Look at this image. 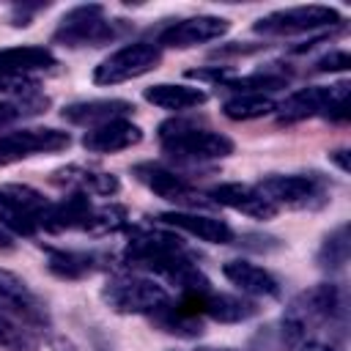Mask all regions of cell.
<instances>
[{
    "mask_svg": "<svg viewBox=\"0 0 351 351\" xmlns=\"http://www.w3.org/2000/svg\"><path fill=\"white\" fill-rule=\"evenodd\" d=\"M348 96V82L340 85H310L293 90L282 104H277L280 123H296L313 115H326V110L340 99Z\"/></svg>",
    "mask_w": 351,
    "mask_h": 351,
    "instance_id": "obj_12",
    "label": "cell"
},
{
    "mask_svg": "<svg viewBox=\"0 0 351 351\" xmlns=\"http://www.w3.org/2000/svg\"><path fill=\"white\" fill-rule=\"evenodd\" d=\"M211 200L214 206H225V208H233L239 214H247V217H255V219H271L280 208H274L263 192L258 186H250V184H239V181H228V184H217L211 192Z\"/></svg>",
    "mask_w": 351,
    "mask_h": 351,
    "instance_id": "obj_15",
    "label": "cell"
},
{
    "mask_svg": "<svg viewBox=\"0 0 351 351\" xmlns=\"http://www.w3.org/2000/svg\"><path fill=\"white\" fill-rule=\"evenodd\" d=\"M159 143L165 154L178 162H211V159H225L233 154L230 137L214 129H203L184 118L165 121L159 126Z\"/></svg>",
    "mask_w": 351,
    "mask_h": 351,
    "instance_id": "obj_1",
    "label": "cell"
},
{
    "mask_svg": "<svg viewBox=\"0 0 351 351\" xmlns=\"http://www.w3.org/2000/svg\"><path fill=\"white\" fill-rule=\"evenodd\" d=\"M49 104L47 96H22V99H0V126H11V123H19L25 118H33L38 112H44Z\"/></svg>",
    "mask_w": 351,
    "mask_h": 351,
    "instance_id": "obj_28",
    "label": "cell"
},
{
    "mask_svg": "<svg viewBox=\"0 0 351 351\" xmlns=\"http://www.w3.org/2000/svg\"><path fill=\"white\" fill-rule=\"evenodd\" d=\"M184 304L192 307L195 313L208 315L211 321H219V324H241V321H250L261 313V307L252 299L230 296V293H214V291H208L200 299H184Z\"/></svg>",
    "mask_w": 351,
    "mask_h": 351,
    "instance_id": "obj_16",
    "label": "cell"
},
{
    "mask_svg": "<svg viewBox=\"0 0 351 351\" xmlns=\"http://www.w3.org/2000/svg\"><path fill=\"white\" fill-rule=\"evenodd\" d=\"M162 60V47L154 41H134L126 44L115 52H110L96 69H93V82L99 85H118L137 80L148 71H154Z\"/></svg>",
    "mask_w": 351,
    "mask_h": 351,
    "instance_id": "obj_7",
    "label": "cell"
},
{
    "mask_svg": "<svg viewBox=\"0 0 351 351\" xmlns=\"http://www.w3.org/2000/svg\"><path fill=\"white\" fill-rule=\"evenodd\" d=\"M55 63H58V58L49 47L25 44V47L0 49V71H5V74H27V71H38V69H52Z\"/></svg>",
    "mask_w": 351,
    "mask_h": 351,
    "instance_id": "obj_24",
    "label": "cell"
},
{
    "mask_svg": "<svg viewBox=\"0 0 351 351\" xmlns=\"http://www.w3.org/2000/svg\"><path fill=\"white\" fill-rule=\"evenodd\" d=\"M52 203L30 184H0V225L11 236H36L44 230Z\"/></svg>",
    "mask_w": 351,
    "mask_h": 351,
    "instance_id": "obj_2",
    "label": "cell"
},
{
    "mask_svg": "<svg viewBox=\"0 0 351 351\" xmlns=\"http://www.w3.org/2000/svg\"><path fill=\"white\" fill-rule=\"evenodd\" d=\"M291 307L315 329V326H329L343 332L346 329V318H348V307H346V293L340 285L335 282H318L310 291H302Z\"/></svg>",
    "mask_w": 351,
    "mask_h": 351,
    "instance_id": "obj_9",
    "label": "cell"
},
{
    "mask_svg": "<svg viewBox=\"0 0 351 351\" xmlns=\"http://www.w3.org/2000/svg\"><path fill=\"white\" fill-rule=\"evenodd\" d=\"M143 99L151 101L154 107L170 110V112H181V110H195L200 104H206L208 93L197 85H184V82H156L151 88L143 90Z\"/></svg>",
    "mask_w": 351,
    "mask_h": 351,
    "instance_id": "obj_22",
    "label": "cell"
},
{
    "mask_svg": "<svg viewBox=\"0 0 351 351\" xmlns=\"http://www.w3.org/2000/svg\"><path fill=\"white\" fill-rule=\"evenodd\" d=\"M351 255V236H348V225H337L335 230H329L315 252V261L324 271H340L348 263Z\"/></svg>",
    "mask_w": 351,
    "mask_h": 351,
    "instance_id": "obj_26",
    "label": "cell"
},
{
    "mask_svg": "<svg viewBox=\"0 0 351 351\" xmlns=\"http://www.w3.org/2000/svg\"><path fill=\"white\" fill-rule=\"evenodd\" d=\"M134 176L140 184H145L154 195H159L162 200L178 206V211H203V208H211L214 200L200 192L197 186H192L184 176L162 167V165H137L134 167Z\"/></svg>",
    "mask_w": 351,
    "mask_h": 351,
    "instance_id": "obj_8",
    "label": "cell"
},
{
    "mask_svg": "<svg viewBox=\"0 0 351 351\" xmlns=\"http://www.w3.org/2000/svg\"><path fill=\"white\" fill-rule=\"evenodd\" d=\"M288 351H337V348H335L332 343H326V340H321V337L310 335V337H304V340L293 343Z\"/></svg>",
    "mask_w": 351,
    "mask_h": 351,
    "instance_id": "obj_33",
    "label": "cell"
},
{
    "mask_svg": "<svg viewBox=\"0 0 351 351\" xmlns=\"http://www.w3.org/2000/svg\"><path fill=\"white\" fill-rule=\"evenodd\" d=\"M200 351H230V348H200Z\"/></svg>",
    "mask_w": 351,
    "mask_h": 351,
    "instance_id": "obj_36",
    "label": "cell"
},
{
    "mask_svg": "<svg viewBox=\"0 0 351 351\" xmlns=\"http://www.w3.org/2000/svg\"><path fill=\"white\" fill-rule=\"evenodd\" d=\"M277 112V101L269 93H236L222 104V115L230 121H255Z\"/></svg>",
    "mask_w": 351,
    "mask_h": 351,
    "instance_id": "obj_25",
    "label": "cell"
},
{
    "mask_svg": "<svg viewBox=\"0 0 351 351\" xmlns=\"http://www.w3.org/2000/svg\"><path fill=\"white\" fill-rule=\"evenodd\" d=\"M0 313L8 315L11 321L22 324L25 329H49L52 326L49 310L38 299V293H33L25 280H19L16 274H8V271H0Z\"/></svg>",
    "mask_w": 351,
    "mask_h": 351,
    "instance_id": "obj_10",
    "label": "cell"
},
{
    "mask_svg": "<svg viewBox=\"0 0 351 351\" xmlns=\"http://www.w3.org/2000/svg\"><path fill=\"white\" fill-rule=\"evenodd\" d=\"M348 66H351L348 52H346V49H332L329 55H324L321 60H315L313 71H318V74H326V71H346Z\"/></svg>",
    "mask_w": 351,
    "mask_h": 351,
    "instance_id": "obj_31",
    "label": "cell"
},
{
    "mask_svg": "<svg viewBox=\"0 0 351 351\" xmlns=\"http://www.w3.org/2000/svg\"><path fill=\"white\" fill-rule=\"evenodd\" d=\"M230 30V22L225 16H214V14H197V16H186L173 22L170 27L162 30L159 36V47H173V49H189L197 44H208L222 38Z\"/></svg>",
    "mask_w": 351,
    "mask_h": 351,
    "instance_id": "obj_13",
    "label": "cell"
},
{
    "mask_svg": "<svg viewBox=\"0 0 351 351\" xmlns=\"http://www.w3.org/2000/svg\"><path fill=\"white\" fill-rule=\"evenodd\" d=\"M0 348L3 351H38V340L22 324L0 313Z\"/></svg>",
    "mask_w": 351,
    "mask_h": 351,
    "instance_id": "obj_29",
    "label": "cell"
},
{
    "mask_svg": "<svg viewBox=\"0 0 351 351\" xmlns=\"http://www.w3.org/2000/svg\"><path fill=\"white\" fill-rule=\"evenodd\" d=\"M96 206L88 200V195L82 192H71L66 200L52 203L44 230L49 233H63V230H90V219H93Z\"/></svg>",
    "mask_w": 351,
    "mask_h": 351,
    "instance_id": "obj_20",
    "label": "cell"
},
{
    "mask_svg": "<svg viewBox=\"0 0 351 351\" xmlns=\"http://www.w3.org/2000/svg\"><path fill=\"white\" fill-rule=\"evenodd\" d=\"M343 16L337 8L329 5H296V8H282L271 11L261 19H255L252 30L266 38H285V36H302L324 27H340Z\"/></svg>",
    "mask_w": 351,
    "mask_h": 351,
    "instance_id": "obj_6",
    "label": "cell"
},
{
    "mask_svg": "<svg viewBox=\"0 0 351 351\" xmlns=\"http://www.w3.org/2000/svg\"><path fill=\"white\" fill-rule=\"evenodd\" d=\"M329 159L343 170V173H348V151L346 148H340V151H335V154H329Z\"/></svg>",
    "mask_w": 351,
    "mask_h": 351,
    "instance_id": "obj_35",
    "label": "cell"
},
{
    "mask_svg": "<svg viewBox=\"0 0 351 351\" xmlns=\"http://www.w3.org/2000/svg\"><path fill=\"white\" fill-rule=\"evenodd\" d=\"M162 225L167 228H176V230H184L200 241H208V244H230L236 239L233 228L219 219V217H211V214H203V211H165L156 217Z\"/></svg>",
    "mask_w": 351,
    "mask_h": 351,
    "instance_id": "obj_14",
    "label": "cell"
},
{
    "mask_svg": "<svg viewBox=\"0 0 351 351\" xmlns=\"http://www.w3.org/2000/svg\"><path fill=\"white\" fill-rule=\"evenodd\" d=\"M107 255L88 252V250H49L47 269L60 280H82L104 269Z\"/></svg>",
    "mask_w": 351,
    "mask_h": 351,
    "instance_id": "obj_23",
    "label": "cell"
},
{
    "mask_svg": "<svg viewBox=\"0 0 351 351\" xmlns=\"http://www.w3.org/2000/svg\"><path fill=\"white\" fill-rule=\"evenodd\" d=\"M52 184L69 186L71 192H82V195H115L121 189V181L112 173L88 165H66L55 170Z\"/></svg>",
    "mask_w": 351,
    "mask_h": 351,
    "instance_id": "obj_19",
    "label": "cell"
},
{
    "mask_svg": "<svg viewBox=\"0 0 351 351\" xmlns=\"http://www.w3.org/2000/svg\"><path fill=\"white\" fill-rule=\"evenodd\" d=\"M225 88H236L239 93H263V90H280L288 85V74L282 71H255L247 77H225Z\"/></svg>",
    "mask_w": 351,
    "mask_h": 351,
    "instance_id": "obj_27",
    "label": "cell"
},
{
    "mask_svg": "<svg viewBox=\"0 0 351 351\" xmlns=\"http://www.w3.org/2000/svg\"><path fill=\"white\" fill-rule=\"evenodd\" d=\"M41 8H47V3H36V5L22 3V5H14V11H11V25H14V27H25V25H30L33 14L41 11Z\"/></svg>",
    "mask_w": 351,
    "mask_h": 351,
    "instance_id": "obj_32",
    "label": "cell"
},
{
    "mask_svg": "<svg viewBox=\"0 0 351 351\" xmlns=\"http://www.w3.org/2000/svg\"><path fill=\"white\" fill-rule=\"evenodd\" d=\"M134 110L132 101L126 99H88V101H71L60 110L63 121L74 123V126H88L96 129L101 123H110L115 118H126Z\"/></svg>",
    "mask_w": 351,
    "mask_h": 351,
    "instance_id": "obj_18",
    "label": "cell"
},
{
    "mask_svg": "<svg viewBox=\"0 0 351 351\" xmlns=\"http://www.w3.org/2000/svg\"><path fill=\"white\" fill-rule=\"evenodd\" d=\"M222 274L247 296H280V282L271 271L250 261H228Z\"/></svg>",
    "mask_w": 351,
    "mask_h": 351,
    "instance_id": "obj_21",
    "label": "cell"
},
{
    "mask_svg": "<svg viewBox=\"0 0 351 351\" xmlns=\"http://www.w3.org/2000/svg\"><path fill=\"white\" fill-rule=\"evenodd\" d=\"M14 247H16V241H14V236L0 225V252H14Z\"/></svg>",
    "mask_w": 351,
    "mask_h": 351,
    "instance_id": "obj_34",
    "label": "cell"
},
{
    "mask_svg": "<svg viewBox=\"0 0 351 351\" xmlns=\"http://www.w3.org/2000/svg\"><path fill=\"white\" fill-rule=\"evenodd\" d=\"M121 33L118 22L107 19L104 5L99 3H88V5H77L71 11L63 14L58 30L52 33V41L63 44V47H101L107 41H112Z\"/></svg>",
    "mask_w": 351,
    "mask_h": 351,
    "instance_id": "obj_4",
    "label": "cell"
},
{
    "mask_svg": "<svg viewBox=\"0 0 351 351\" xmlns=\"http://www.w3.org/2000/svg\"><path fill=\"white\" fill-rule=\"evenodd\" d=\"M71 145V134L52 129V126H36V129H16L0 137V165L36 156V154H55Z\"/></svg>",
    "mask_w": 351,
    "mask_h": 351,
    "instance_id": "obj_11",
    "label": "cell"
},
{
    "mask_svg": "<svg viewBox=\"0 0 351 351\" xmlns=\"http://www.w3.org/2000/svg\"><path fill=\"white\" fill-rule=\"evenodd\" d=\"M33 93H38V82L30 80L27 74H5V71H0V96L22 99V96H33Z\"/></svg>",
    "mask_w": 351,
    "mask_h": 351,
    "instance_id": "obj_30",
    "label": "cell"
},
{
    "mask_svg": "<svg viewBox=\"0 0 351 351\" xmlns=\"http://www.w3.org/2000/svg\"><path fill=\"white\" fill-rule=\"evenodd\" d=\"M143 140V129L129 118H115L96 129H88L82 137V148L90 154H115L137 145Z\"/></svg>",
    "mask_w": 351,
    "mask_h": 351,
    "instance_id": "obj_17",
    "label": "cell"
},
{
    "mask_svg": "<svg viewBox=\"0 0 351 351\" xmlns=\"http://www.w3.org/2000/svg\"><path fill=\"white\" fill-rule=\"evenodd\" d=\"M101 299L121 315H154L165 304H170V293L165 285L148 277H115L101 288Z\"/></svg>",
    "mask_w": 351,
    "mask_h": 351,
    "instance_id": "obj_3",
    "label": "cell"
},
{
    "mask_svg": "<svg viewBox=\"0 0 351 351\" xmlns=\"http://www.w3.org/2000/svg\"><path fill=\"white\" fill-rule=\"evenodd\" d=\"M258 189L274 208H321L329 200L326 181L315 173H274L261 178Z\"/></svg>",
    "mask_w": 351,
    "mask_h": 351,
    "instance_id": "obj_5",
    "label": "cell"
}]
</instances>
